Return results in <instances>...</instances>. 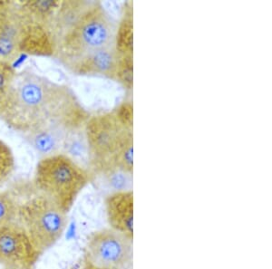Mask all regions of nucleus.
Listing matches in <instances>:
<instances>
[{"instance_id": "nucleus-2", "label": "nucleus", "mask_w": 272, "mask_h": 269, "mask_svg": "<svg viewBox=\"0 0 272 269\" xmlns=\"http://www.w3.org/2000/svg\"><path fill=\"white\" fill-rule=\"evenodd\" d=\"M88 166L94 175H134V105L125 101L115 109L91 115L85 124Z\"/></svg>"}, {"instance_id": "nucleus-8", "label": "nucleus", "mask_w": 272, "mask_h": 269, "mask_svg": "<svg viewBox=\"0 0 272 269\" xmlns=\"http://www.w3.org/2000/svg\"><path fill=\"white\" fill-rule=\"evenodd\" d=\"M40 255L17 221L0 229V263L4 266L34 267Z\"/></svg>"}, {"instance_id": "nucleus-1", "label": "nucleus", "mask_w": 272, "mask_h": 269, "mask_svg": "<svg viewBox=\"0 0 272 269\" xmlns=\"http://www.w3.org/2000/svg\"><path fill=\"white\" fill-rule=\"evenodd\" d=\"M90 116L71 87L22 70L17 72L0 119L8 127L24 134L55 123L82 129Z\"/></svg>"}, {"instance_id": "nucleus-7", "label": "nucleus", "mask_w": 272, "mask_h": 269, "mask_svg": "<svg viewBox=\"0 0 272 269\" xmlns=\"http://www.w3.org/2000/svg\"><path fill=\"white\" fill-rule=\"evenodd\" d=\"M133 239L112 228L88 237L83 264L91 269H124L133 264Z\"/></svg>"}, {"instance_id": "nucleus-16", "label": "nucleus", "mask_w": 272, "mask_h": 269, "mask_svg": "<svg viewBox=\"0 0 272 269\" xmlns=\"http://www.w3.org/2000/svg\"><path fill=\"white\" fill-rule=\"evenodd\" d=\"M14 169V154L10 147L0 140V184L10 178Z\"/></svg>"}, {"instance_id": "nucleus-4", "label": "nucleus", "mask_w": 272, "mask_h": 269, "mask_svg": "<svg viewBox=\"0 0 272 269\" xmlns=\"http://www.w3.org/2000/svg\"><path fill=\"white\" fill-rule=\"evenodd\" d=\"M53 57L49 29L25 10L21 1L0 0V62L21 55Z\"/></svg>"}, {"instance_id": "nucleus-18", "label": "nucleus", "mask_w": 272, "mask_h": 269, "mask_svg": "<svg viewBox=\"0 0 272 269\" xmlns=\"http://www.w3.org/2000/svg\"><path fill=\"white\" fill-rule=\"evenodd\" d=\"M82 269H90L89 267H87L86 265H84V264H83V267H82Z\"/></svg>"}, {"instance_id": "nucleus-5", "label": "nucleus", "mask_w": 272, "mask_h": 269, "mask_svg": "<svg viewBox=\"0 0 272 269\" xmlns=\"http://www.w3.org/2000/svg\"><path fill=\"white\" fill-rule=\"evenodd\" d=\"M95 175L88 168L63 153L47 156L37 162L33 187L66 214Z\"/></svg>"}, {"instance_id": "nucleus-13", "label": "nucleus", "mask_w": 272, "mask_h": 269, "mask_svg": "<svg viewBox=\"0 0 272 269\" xmlns=\"http://www.w3.org/2000/svg\"><path fill=\"white\" fill-rule=\"evenodd\" d=\"M17 71L13 64L0 62V114L9 99Z\"/></svg>"}, {"instance_id": "nucleus-6", "label": "nucleus", "mask_w": 272, "mask_h": 269, "mask_svg": "<svg viewBox=\"0 0 272 269\" xmlns=\"http://www.w3.org/2000/svg\"><path fill=\"white\" fill-rule=\"evenodd\" d=\"M33 189L31 196L24 200L13 194L17 201V223L22 227L42 255L64 235L68 224V214Z\"/></svg>"}, {"instance_id": "nucleus-12", "label": "nucleus", "mask_w": 272, "mask_h": 269, "mask_svg": "<svg viewBox=\"0 0 272 269\" xmlns=\"http://www.w3.org/2000/svg\"><path fill=\"white\" fill-rule=\"evenodd\" d=\"M115 47L118 57H134V2L126 1L116 27Z\"/></svg>"}, {"instance_id": "nucleus-10", "label": "nucleus", "mask_w": 272, "mask_h": 269, "mask_svg": "<svg viewBox=\"0 0 272 269\" xmlns=\"http://www.w3.org/2000/svg\"><path fill=\"white\" fill-rule=\"evenodd\" d=\"M83 129V128H82ZM75 129L62 123L49 124L24 133L23 137L42 158L60 153L65 140Z\"/></svg>"}, {"instance_id": "nucleus-17", "label": "nucleus", "mask_w": 272, "mask_h": 269, "mask_svg": "<svg viewBox=\"0 0 272 269\" xmlns=\"http://www.w3.org/2000/svg\"><path fill=\"white\" fill-rule=\"evenodd\" d=\"M4 269H34V267H21V266H5Z\"/></svg>"}, {"instance_id": "nucleus-11", "label": "nucleus", "mask_w": 272, "mask_h": 269, "mask_svg": "<svg viewBox=\"0 0 272 269\" xmlns=\"http://www.w3.org/2000/svg\"><path fill=\"white\" fill-rule=\"evenodd\" d=\"M117 62L118 55L113 46L93 52L65 68L75 75L102 76L115 81Z\"/></svg>"}, {"instance_id": "nucleus-15", "label": "nucleus", "mask_w": 272, "mask_h": 269, "mask_svg": "<svg viewBox=\"0 0 272 269\" xmlns=\"http://www.w3.org/2000/svg\"><path fill=\"white\" fill-rule=\"evenodd\" d=\"M115 81L127 91L134 88V57H118Z\"/></svg>"}, {"instance_id": "nucleus-9", "label": "nucleus", "mask_w": 272, "mask_h": 269, "mask_svg": "<svg viewBox=\"0 0 272 269\" xmlns=\"http://www.w3.org/2000/svg\"><path fill=\"white\" fill-rule=\"evenodd\" d=\"M134 192H112L105 201L110 228L134 240Z\"/></svg>"}, {"instance_id": "nucleus-3", "label": "nucleus", "mask_w": 272, "mask_h": 269, "mask_svg": "<svg viewBox=\"0 0 272 269\" xmlns=\"http://www.w3.org/2000/svg\"><path fill=\"white\" fill-rule=\"evenodd\" d=\"M116 27L101 1H89L56 42L53 57L67 67L93 52L115 46Z\"/></svg>"}, {"instance_id": "nucleus-14", "label": "nucleus", "mask_w": 272, "mask_h": 269, "mask_svg": "<svg viewBox=\"0 0 272 269\" xmlns=\"http://www.w3.org/2000/svg\"><path fill=\"white\" fill-rule=\"evenodd\" d=\"M17 221V201L10 192H0V229Z\"/></svg>"}]
</instances>
